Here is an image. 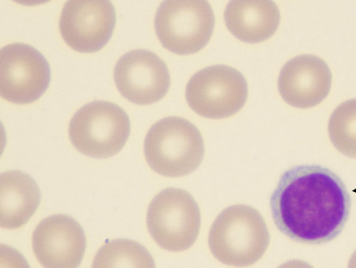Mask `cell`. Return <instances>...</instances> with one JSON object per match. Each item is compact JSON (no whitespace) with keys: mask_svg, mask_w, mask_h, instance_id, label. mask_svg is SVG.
Segmentation results:
<instances>
[{"mask_svg":"<svg viewBox=\"0 0 356 268\" xmlns=\"http://www.w3.org/2000/svg\"><path fill=\"white\" fill-rule=\"evenodd\" d=\"M91 268H156L149 252L138 242L118 239L104 244L97 252Z\"/></svg>","mask_w":356,"mask_h":268,"instance_id":"9a60e30c","label":"cell"},{"mask_svg":"<svg viewBox=\"0 0 356 268\" xmlns=\"http://www.w3.org/2000/svg\"><path fill=\"white\" fill-rule=\"evenodd\" d=\"M328 134L338 151L356 158V98L342 102L334 110L328 122Z\"/></svg>","mask_w":356,"mask_h":268,"instance_id":"2e32d148","label":"cell"},{"mask_svg":"<svg viewBox=\"0 0 356 268\" xmlns=\"http://www.w3.org/2000/svg\"><path fill=\"white\" fill-rule=\"evenodd\" d=\"M270 236L261 214L245 205L229 206L213 221L209 246L220 262L245 267L257 262L266 252Z\"/></svg>","mask_w":356,"mask_h":268,"instance_id":"7a4b0ae2","label":"cell"},{"mask_svg":"<svg viewBox=\"0 0 356 268\" xmlns=\"http://www.w3.org/2000/svg\"><path fill=\"white\" fill-rule=\"evenodd\" d=\"M278 268H314L307 262L300 260H291L281 265Z\"/></svg>","mask_w":356,"mask_h":268,"instance_id":"ac0fdd59","label":"cell"},{"mask_svg":"<svg viewBox=\"0 0 356 268\" xmlns=\"http://www.w3.org/2000/svg\"><path fill=\"white\" fill-rule=\"evenodd\" d=\"M247 95L244 77L225 65L202 69L190 79L186 88L190 107L200 116L212 119L236 113L245 103Z\"/></svg>","mask_w":356,"mask_h":268,"instance_id":"52a82bcc","label":"cell"},{"mask_svg":"<svg viewBox=\"0 0 356 268\" xmlns=\"http://www.w3.org/2000/svg\"><path fill=\"white\" fill-rule=\"evenodd\" d=\"M86 244L81 226L64 214L44 219L32 235L34 254L44 268H77L83 259Z\"/></svg>","mask_w":356,"mask_h":268,"instance_id":"8fae6325","label":"cell"},{"mask_svg":"<svg viewBox=\"0 0 356 268\" xmlns=\"http://www.w3.org/2000/svg\"><path fill=\"white\" fill-rule=\"evenodd\" d=\"M198 205L186 191L167 188L150 203L147 226L154 242L162 249L178 252L188 249L196 241L200 228Z\"/></svg>","mask_w":356,"mask_h":268,"instance_id":"5b68a950","label":"cell"},{"mask_svg":"<svg viewBox=\"0 0 356 268\" xmlns=\"http://www.w3.org/2000/svg\"><path fill=\"white\" fill-rule=\"evenodd\" d=\"M278 90L283 100L298 108H309L321 103L328 95L332 74L327 63L318 56H296L282 67Z\"/></svg>","mask_w":356,"mask_h":268,"instance_id":"7c38bea8","label":"cell"},{"mask_svg":"<svg viewBox=\"0 0 356 268\" xmlns=\"http://www.w3.org/2000/svg\"><path fill=\"white\" fill-rule=\"evenodd\" d=\"M214 21L211 6L206 1H166L156 10L154 27L165 48L186 55L200 51L207 44Z\"/></svg>","mask_w":356,"mask_h":268,"instance_id":"8992f818","label":"cell"},{"mask_svg":"<svg viewBox=\"0 0 356 268\" xmlns=\"http://www.w3.org/2000/svg\"><path fill=\"white\" fill-rule=\"evenodd\" d=\"M1 268H30L24 257L16 249L1 245Z\"/></svg>","mask_w":356,"mask_h":268,"instance_id":"e0dca14e","label":"cell"},{"mask_svg":"<svg viewBox=\"0 0 356 268\" xmlns=\"http://www.w3.org/2000/svg\"><path fill=\"white\" fill-rule=\"evenodd\" d=\"M224 18L229 31L248 43L264 41L276 31L280 15L271 1H233L225 8Z\"/></svg>","mask_w":356,"mask_h":268,"instance_id":"4fadbf2b","label":"cell"},{"mask_svg":"<svg viewBox=\"0 0 356 268\" xmlns=\"http://www.w3.org/2000/svg\"><path fill=\"white\" fill-rule=\"evenodd\" d=\"M49 65L36 49L24 43H12L0 51V95L12 103L36 101L49 86Z\"/></svg>","mask_w":356,"mask_h":268,"instance_id":"ba28073f","label":"cell"},{"mask_svg":"<svg viewBox=\"0 0 356 268\" xmlns=\"http://www.w3.org/2000/svg\"><path fill=\"white\" fill-rule=\"evenodd\" d=\"M350 203L341 178L317 165L286 171L270 200L277 228L289 238L306 244L325 243L337 237L348 220Z\"/></svg>","mask_w":356,"mask_h":268,"instance_id":"6da1fadb","label":"cell"},{"mask_svg":"<svg viewBox=\"0 0 356 268\" xmlns=\"http://www.w3.org/2000/svg\"><path fill=\"white\" fill-rule=\"evenodd\" d=\"M69 137L80 152L106 158L119 152L130 134V121L117 104L94 101L81 107L69 125Z\"/></svg>","mask_w":356,"mask_h":268,"instance_id":"277c9868","label":"cell"},{"mask_svg":"<svg viewBox=\"0 0 356 268\" xmlns=\"http://www.w3.org/2000/svg\"><path fill=\"white\" fill-rule=\"evenodd\" d=\"M1 219L2 228L16 229L25 225L40 202V191L35 180L19 171L1 174Z\"/></svg>","mask_w":356,"mask_h":268,"instance_id":"5bb4252c","label":"cell"},{"mask_svg":"<svg viewBox=\"0 0 356 268\" xmlns=\"http://www.w3.org/2000/svg\"><path fill=\"white\" fill-rule=\"evenodd\" d=\"M348 268H356V250L349 260Z\"/></svg>","mask_w":356,"mask_h":268,"instance_id":"d6986e66","label":"cell"},{"mask_svg":"<svg viewBox=\"0 0 356 268\" xmlns=\"http://www.w3.org/2000/svg\"><path fill=\"white\" fill-rule=\"evenodd\" d=\"M202 136L188 120L164 118L154 123L144 141V154L150 168L166 177H180L194 171L204 157Z\"/></svg>","mask_w":356,"mask_h":268,"instance_id":"3957f363","label":"cell"},{"mask_svg":"<svg viewBox=\"0 0 356 268\" xmlns=\"http://www.w3.org/2000/svg\"><path fill=\"white\" fill-rule=\"evenodd\" d=\"M113 77L120 94L140 105L162 99L170 82L165 63L146 49L131 50L122 55L115 65Z\"/></svg>","mask_w":356,"mask_h":268,"instance_id":"30bf717a","label":"cell"},{"mask_svg":"<svg viewBox=\"0 0 356 268\" xmlns=\"http://www.w3.org/2000/svg\"><path fill=\"white\" fill-rule=\"evenodd\" d=\"M115 16L109 1H69L60 13V32L72 49L83 53L95 52L111 38Z\"/></svg>","mask_w":356,"mask_h":268,"instance_id":"9c48e42d","label":"cell"}]
</instances>
